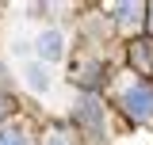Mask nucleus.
Wrapping results in <instances>:
<instances>
[{"instance_id": "f257e3e1", "label": "nucleus", "mask_w": 153, "mask_h": 145, "mask_svg": "<svg viewBox=\"0 0 153 145\" xmlns=\"http://www.w3.org/2000/svg\"><path fill=\"white\" fill-rule=\"evenodd\" d=\"M123 111L130 115L134 122H146V118H153V92L142 88V84H134V88L123 92Z\"/></svg>"}, {"instance_id": "6e6552de", "label": "nucleus", "mask_w": 153, "mask_h": 145, "mask_svg": "<svg viewBox=\"0 0 153 145\" xmlns=\"http://www.w3.org/2000/svg\"><path fill=\"white\" fill-rule=\"evenodd\" d=\"M46 145H65V141H61L57 134H50V138H46Z\"/></svg>"}, {"instance_id": "9d476101", "label": "nucleus", "mask_w": 153, "mask_h": 145, "mask_svg": "<svg viewBox=\"0 0 153 145\" xmlns=\"http://www.w3.org/2000/svg\"><path fill=\"white\" fill-rule=\"evenodd\" d=\"M149 19H153V8H149Z\"/></svg>"}, {"instance_id": "423d86ee", "label": "nucleus", "mask_w": 153, "mask_h": 145, "mask_svg": "<svg viewBox=\"0 0 153 145\" xmlns=\"http://www.w3.org/2000/svg\"><path fill=\"white\" fill-rule=\"evenodd\" d=\"M0 145H27V138L19 130H0Z\"/></svg>"}, {"instance_id": "39448f33", "label": "nucleus", "mask_w": 153, "mask_h": 145, "mask_svg": "<svg viewBox=\"0 0 153 145\" xmlns=\"http://www.w3.org/2000/svg\"><path fill=\"white\" fill-rule=\"evenodd\" d=\"M115 16H119V23H123L126 31H134V27H138V19H142V4H119V8H115Z\"/></svg>"}, {"instance_id": "7ed1b4c3", "label": "nucleus", "mask_w": 153, "mask_h": 145, "mask_svg": "<svg viewBox=\"0 0 153 145\" xmlns=\"http://www.w3.org/2000/svg\"><path fill=\"white\" fill-rule=\"evenodd\" d=\"M35 50H38V54H42V61L50 65V61H57V57H61V50H65V35H61V31H54V27H50V31H42V35H38V42H35Z\"/></svg>"}, {"instance_id": "1a4fd4ad", "label": "nucleus", "mask_w": 153, "mask_h": 145, "mask_svg": "<svg viewBox=\"0 0 153 145\" xmlns=\"http://www.w3.org/2000/svg\"><path fill=\"white\" fill-rule=\"evenodd\" d=\"M4 115H8V99H0V118H4Z\"/></svg>"}, {"instance_id": "f03ea898", "label": "nucleus", "mask_w": 153, "mask_h": 145, "mask_svg": "<svg viewBox=\"0 0 153 145\" xmlns=\"http://www.w3.org/2000/svg\"><path fill=\"white\" fill-rule=\"evenodd\" d=\"M23 80H27L31 92H38V95H46V92L54 88V72H50L46 61H27V65H23Z\"/></svg>"}, {"instance_id": "0eeeda50", "label": "nucleus", "mask_w": 153, "mask_h": 145, "mask_svg": "<svg viewBox=\"0 0 153 145\" xmlns=\"http://www.w3.org/2000/svg\"><path fill=\"white\" fill-rule=\"evenodd\" d=\"M134 54H138V57H134V61H138V65H149V61H153V50H146V46H138V50H134Z\"/></svg>"}, {"instance_id": "20e7f679", "label": "nucleus", "mask_w": 153, "mask_h": 145, "mask_svg": "<svg viewBox=\"0 0 153 145\" xmlns=\"http://www.w3.org/2000/svg\"><path fill=\"white\" fill-rule=\"evenodd\" d=\"M76 111H80V122H84V126H100V122H103V115H100V103H96L92 95H84Z\"/></svg>"}]
</instances>
